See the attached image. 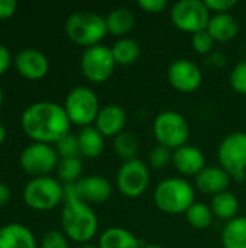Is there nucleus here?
<instances>
[{
	"mask_svg": "<svg viewBox=\"0 0 246 248\" xmlns=\"http://www.w3.org/2000/svg\"><path fill=\"white\" fill-rule=\"evenodd\" d=\"M20 125L26 137L33 142L57 144L62 137L70 134L71 122L62 105L55 102H36L28 106L22 116Z\"/></svg>",
	"mask_w": 246,
	"mask_h": 248,
	"instance_id": "obj_1",
	"label": "nucleus"
},
{
	"mask_svg": "<svg viewBox=\"0 0 246 248\" xmlns=\"http://www.w3.org/2000/svg\"><path fill=\"white\" fill-rule=\"evenodd\" d=\"M61 225L67 238L78 244H88L99 230L97 215L88 203L83 202L77 196L72 185L65 186Z\"/></svg>",
	"mask_w": 246,
	"mask_h": 248,
	"instance_id": "obj_2",
	"label": "nucleus"
},
{
	"mask_svg": "<svg viewBox=\"0 0 246 248\" xmlns=\"http://www.w3.org/2000/svg\"><path fill=\"white\" fill-rule=\"evenodd\" d=\"M196 190L183 177H168L159 182L154 190L155 206L168 215L186 214V211L196 202Z\"/></svg>",
	"mask_w": 246,
	"mask_h": 248,
	"instance_id": "obj_3",
	"label": "nucleus"
},
{
	"mask_svg": "<svg viewBox=\"0 0 246 248\" xmlns=\"http://www.w3.org/2000/svg\"><path fill=\"white\" fill-rule=\"evenodd\" d=\"M65 33L74 44L80 46L99 45L109 33L106 26V17L94 12H75L68 16L65 22Z\"/></svg>",
	"mask_w": 246,
	"mask_h": 248,
	"instance_id": "obj_4",
	"label": "nucleus"
},
{
	"mask_svg": "<svg viewBox=\"0 0 246 248\" xmlns=\"http://www.w3.org/2000/svg\"><path fill=\"white\" fill-rule=\"evenodd\" d=\"M65 186L51 176L35 177L29 180L23 189V201L25 203L38 212H46L57 208L61 202H64Z\"/></svg>",
	"mask_w": 246,
	"mask_h": 248,
	"instance_id": "obj_5",
	"label": "nucleus"
},
{
	"mask_svg": "<svg viewBox=\"0 0 246 248\" xmlns=\"http://www.w3.org/2000/svg\"><path fill=\"white\" fill-rule=\"evenodd\" d=\"M154 135L159 145L171 151L187 144L190 137V125L184 115L175 110H162L154 119Z\"/></svg>",
	"mask_w": 246,
	"mask_h": 248,
	"instance_id": "obj_6",
	"label": "nucleus"
},
{
	"mask_svg": "<svg viewBox=\"0 0 246 248\" xmlns=\"http://www.w3.org/2000/svg\"><path fill=\"white\" fill-rule=\"evenodd\" d=\"M62 106L70 122L81 128L93 125L101 108L97 94L86 86H77L70 90Z\"/></svg>",
	"mask_w": 246,
	"mask_h": 248,
	"instance_id": "obj_7",
	"label": "nucleus"
},
{
	"mask_svg": "<svg viewBox=\"0 0 246 248\" xmlns=\"http://www.w3.org/2000/svg\"><path fill=\"white\" fill-rule=\"evenodd\" d=\"M217 160L232 179L242 180L246 170V132L226 135L217 148Z\"/></svg>",
	"mask_w": 246,
	"mask_h": 248,
	"instance_id": "obj_8",
	"label": "nucleus"
},
{
	"mask_svg": "<svg viewBox=\"0 0 246 248\" xmlns=\"http://www.w3.org/2000/svg\"><path fill=\"white\" fill-rule=\"evenodd\" d=\"M170 17L177 29L193 35L207 28L212 13L202 0H180L171 7Z\"/></svg>",
	"mask_w": 246,
	"mask_h": 248,
	"instance_id": "obj_9",
	"label": "nucleus"
},
{
	"mask_svg": "<svg viewBox=\"0 0 246 248\" xmlns=\"http://www.w3.org/2000/svg\"><path fill=\"white\" fill-rule=\"evenodd\" d=\"M115 67L116 61L112 55L110 46H106L103 44L86 48L81 54V73L88 81L94 84H101L107 81L112 77Z\"/></svg>",
	"mask_w": 246,
	"mask_h": 248,
	"instance_id": "obj_10",
	"label": "nucleus"
},
{
	"mask_svg": "<svg viewBox=\"0 0 246 248\" xmlns=\"http://www.w3.org/2000/svg\"><path fill=\"white\" fill-rule=\"evenodd\" d=\"M19 163L22 170L35 179L49 176L58 167L59 157L52 145L32 142L20 153Z\"/></svg>",
	"mask_w": 246,
	"mask_h": 248,
	"instance_id": "obj_11",
	"label": "nucleus"
},
{
	"mask_svg": "<svg viewBox=\"0 0 246 248\" xmlns=\"http://www.w3.org/2000/svg\"><path fill=\"white\" fill-rule=\"evenodd\" d=\"M149 180L151 174L146 163L133 158L120 166L116 176V186L123 196L135 199L146 192Z\"/></svg>",
	"mask_w": 246,
	"mask_h": 248,
	"instance_id": "obj_12",
	"label": "nucleus"
},
{
	"mask_svg": "<svg viewBox=\"0 0 246 248\" xmlns=\"http://www.w3.org/2000/svg\"><path fill=\"white\" fill-rule=\"evenodd\" d=\"M167 78L171 87L177 92L193 93L202 86L203 73L194 61L178 58L170 64L167 70Z\"/></svg>",
	"mask_w": 246,
	"mask_h": 248,
	"instance_id": "obj_13",
	"label": "nucleus"
},
{
	"mask_svg": "<svg viewBox=\"0 0 246 248\" xmlns=\"http://www.w3.org/2000/svg\"><path fill=\"white\" fill-rule=\"evenodd\" d=\"M13 65L23 78L30 81L43 78L49 71L48 57L43 52L33 48L19 51L13 58Z\"/></svg>",
	"mask_w": 246,
	"mask_h": 248,
	"instance_id": "obj_14",
	"label": "nucleus"
},
{
	"mask_svg": "<svg viewBox=\"0 0 246 248\" xmlns=\"http://www.w3.org/2000/svg\"><path fill=\"white\" fill-rule=\"evenodd\" d=\"M74 186L77 196L86 203H103L110 199L113 193L112 183L103 176L81 177Z\"/></svg>",
	"mask_w": 246,
	"mask_h": 248,
	"instance_id": "obj_15",
	"label": "nucleus"
},
{
	"mask_svg": "<svg viewBox=\"0 0 246 248\" xmlns=\"http://www.w3.org/2000/svg\"><path fill=\"white\" fill-rule=\"evenodd\" d=\"M173 166L180 174L196 177L206 167V157L199 147L186 144L173 151Z\"/></svg>",
	"mask_w": 246,
	"mask_h": 248,
	"instance_id": "obj_16",
	"label": "nucleus"
},
{
	"mask_svg": "<svg viewBox=\"0 0 246 248\" xmlns=\"http://www.w3.org/2000/svg\"><path fill=\"white\" fill-rule=\"evenodd\" d=\"M126 121H128V116H126L125 109L119 105L109 103L100 108L94 126L104 135V138L106 137L115 138L125 131Z\"/></svg>",
	"mask_w": 246,
	"mask_h": 248,
	"instance_id": "obj_17",
	"label": "nucleus"
},
{
	"mask_svg": "<svg viewBox=\"0 0 246 248\" xmlns=\"http://www.w3.org/2000/svg\"><path fill=\"white\" fill-rule=\"evenodd\" d=\"M231 180L232 177L220 166H206L196 176V187L204 195L215 196L222 192H226L231 185Z\"/></svg>",
	"mask_w": 246,
	"mask_h": 248,
	"instance_id": "obj_18",
	"label": "nucleus"
},
{
	"mask_svg": "<svg viewBox=\"0 0 246 248\" xmlns=\"http://www.w3.org/2000/svg\"><path fill=\"white\" fill-rule=\"evenodd\" d=\"M0 248H36V238L28 227L9 224L0 228Z\"/></svg>",
	"mask_w": 246,
	"mask_h": 248,
	"instance_id": "obj_19",
	"label": "nucleus"
},
{
	"mask_svg": "<svg viewBox=\"0 0 246 248\" xmlns=\"http://www.w3.org/2000/svg\"><path fill=\"white\" fill-rule=\"evenodd\" d=\"M206 31L210 33L215 42H228L238 35L239 23L231 13H216L212 15Z\"/></svg>",
	"mask_w": 246,
	"mask_h": 248,
	"instance_id": "obj_20",
	"label": "nucleus"
},
{
	"mask_svg": "<svg viewBox=\"0 0 246 248\" xmlns=\"http://www.w3.org/2000/svg\"><path fill=\"white\" fill-rule=\"evenodd\" d=\"M80 155L86 158H97L104 150V135L94 126H84L77 134Z\"/></svg>",
	"mask_w": 246,
	"mask_h": 248,
	"instance_id": "obj_21",
	"label": "nucleus"
},
{
	"mask_svg": "<svg viewBox=\"0 0 246 248\" xmlns=\"http://www.w3.org/2000/svg\"><path fill=\"white\" fill-rule=\"evenodd\" d=\"M99 248H142V244L129 230L110 227L100 234Z\"/></svg>",
	"mask_w": 246,
	"mask_h": 248,
	"instance_id": "obj_22",
	"label": "nucleus"
},
{
	"mask_svg": "<svg viewBox=\"0 0 246 248\" xmlns=\"http://www.w3.org/2000/svg\"><path fill=\"white\" fill-rule=\"evenodd\" d=\"M106 26L110 35L125 38L135 26V15L128 7H116L106 16Z\"/></svg>",
	"mask_w": 246,
	"mask_h": 248,
	"instance_id": "obj_23",
	"label": "nucleus"
},
{
	"mask_svg": "<svg viewBox=\"0 0 246 248\" xmlns=\"http://www.w3.org/2000/svg\"><path fill=\"white\" fill-rule=\"evenodd\" d=\"M210 209L216 218L223 221H231L236 218V214L239 211V201L235 193L226 190L212 196Z\"/></svg>",
	"mask_w": 246,
	"mask_h": 248,
	"instance_id": "obj_24",
	"label": "nucleus"
},
{
	"mask_svg": "<svg viewBox=\"0 0 246 248\" xmlns=\"http://www.w3.org/2000/svg\"><path fill=\"white\" fill-rule=\"evenodd\" d=\"M223 248H246V217H236L226 222L222 231Z\"/></svg>",
	"mask_w": 246,
	"mask_h": 248,
	"instance_id": "obj_25",
	"label": "nucleus"
},
{
	"mask_svg": "<svg viewBox=\"0 0 246 248\" xmlns=\"http://www.w3.org/2000/svg\"><path fill=\"white\" fill-rule=\"evenodd\" d=\"M112 55L119 65H130L136 62L141 57V46L139 44L132 38H119L112 46H110Z\"/></svg>",
	"mask_w": 246,
	"mask_h": 248,
	"instance_id": "obj_26",
	"label": "nucleus"
},
{
	"mask_svg": "<svg viewBox=\"0 0 246 248\" xmlns=\"http://www.w3.org/2000/svg\"><path fill=\"white\" fill-rule=\"evenodd\" d=\"M186 221L190 227L196 230H206L213 222V212L210 209V205H206L203 202H194L184 214Z\"/></svg>",
	"mask_w": 246,
	"mask_h": 248,
	"instance_id": "obj_27",
	"label": "nucleus"
},
{
	"mask_svg": "<svg viewBox=\"0 0 246 248\" xmlns=\"http://www.w3.org/2000/svg\"><path fill=\"white\" fill-rule=\"evenodd\" d=\"M83 173V161L80 157L72 158H61L57 167L58 180L64 185H75L81 179Z\"/></svg>",
	"mask_w": 246,
	"mask_h": 248,
	"instance_id": "obj_28",
	"label": "nucleus"
},
{
	"mask_svg": "<svg viewBox=\"0 0 246 248\" xmlns=\"http://www.w3.org/2000/svg\"><path fill=\"white\" fill-rule=\"evenodd\" d=\"M138 150H139V141L138 137L132 132L123 131L122 134L113 138V151L125 161L133 160Z\"/></svg>",
	"mask_w": 246,
	"mask_h": 248,
	"instance_id": "obj_29",
	"label": "nucleus"
},
{
	"mask_svg": "<svg viewBox=\"0 0 246 248\" xmlns=\"http://www.w3.org/2000/svg\"><path fill=\"white\" fill-rule=\"evenodd\" d=\"M55 151L61 158H72L80 155V145H78V138L74 134H67L62 137L57 144H55Z\"/></svg>",
	"mask_w": 246,
	"mask_h": 248,
	"instance_id": "obj_30",
	"label": "nucleus"
},
{
	"mask_svg": "<svg viewBox=\"0 0 246 248\" xmlns=\"http://www.w3.org/2000/svg\"><path fill=\"white\" fill-rule=\"evenodd\" d=\"M148 163L154 167V169H165L170 163H173V153L170 148L162 147V145H157L149 151L148 155Z\"/></svg>",
	"mask_w": 246,
	"mask_h": 248,
	"instance_id": "obj_31",
	"label": "nucleus"
},
{
	"mask_svg": "<svg viewBox=\"0 0 246 248\" xmlns=\"http://www.w3.org/2000/svg\"><path fill=\"white\" fill-rule=\"evenodd\" d=\"M229 83H231V87L238 94L246 96V60L239 61L233 67V70L231 71V76H229Z\"/></svg>",
	"mask_w": 246,
	"mask_h": 248,
	"instance_id": "obj_32",
	"label": "nucleus"
},
{
	"mask_svg": "<svg viewBox=\"0 0 246 248\" xmlns=\"http://www.w3.org/2000/svg\"><path fill=\"white\" fill-rule=\"evenodd\" d=\"M191 46L193 49L200 54V55H206L209 54L213 46H215V39L210 36V33L204 29V31H200V32H196L193 33L191 36Z\"/></svg>",
	"mask_w": 246,
	"mask_h": 248,
	"instance_id": "obj_33",
	"label": "nucleus"
},
{
	"mask_svg": "<svg viewBox=\"0 0 246 248\" xmlns=\"http://www.w3.org/2000/svg\"><path fill=\"white\" fill-rule=\"evenodd\" d=\"M41 248H68V238L61 231L57 230L48 231L42 237Z\"/></svg>",
	"mask_w": 246,
	"mask_h": 248,
	"instance_id": "obj_34",
	"label": "nucleus"
},
{
	"mask_svg": "<svg viewBox=\"0 0 246 248\" xmlns=\"http://www.w3.org/2000/svg\"><path fill=\"white\" fill-rule=\"evenodd\" d=\"M207 9L210 13H229L232 9L236 7L238 1L236 0H204Z\"/></svg>",
	"mask_w": 246,
	"mask_h": 248,
	"instance_id": "obj_35",
	"label": "nucleus"
},
{
	"mask_svg": "<svg viewBox=\"0 0 246 248\" xmlns=\"http://www.w3.org/2000/svg\"><path fill=\"white\" fill-rule=\"evenodd\" d=\"M168 1L167 0H139L138 1V6L146 12V13H161L162 10H165Z\"/></svg>",
	"mask_w": 246,
	"mask_h": 248,
	"instance_id": "obj_36",
	"label": "nucleus"
},
{
	"mask_svg": "<svg viewBox=\"0 0 246 248\" xmlns=\"http://www.w3.org/2000/svg\"><path fill=\"white\" fill-rule=\"evenodd\" d=\"M17 3L13 0H0V20L9 19L14 15Z\"/></svg>",
	"mask_w": 246,
	"mask_h": 248,
	"instance_id": "obj_37",
	"label": "nucleus"
},
{
	"mask_svg": "<svg viewBox=\"0 0 246 248\" xmlns=\"http://www.w3.org/2000/svg\"><path fill=\"white\" fill-rule=\"evenodd\" d=\"M12 61H13V58H12L10 51L7 49L6 45L0 44V76H3L9 70Z\"/></svg>",
	"mask_w": 246,
	"mask_h": 248,
	"instance_id": "obj_38",
	"label": "nucleus"
},
{
	"mask_svg": "<svg viewBox=\"0 0 246 248\" xmlns=\"http://www.w3.org/2000/svg\"><path fill=\"white\" fill-rule=\"evenodd\" d=\"M9 199H10V189L4 183H0V206L6 205Z\"/></svg>",
	"mask_w": 246,
	"mask_h": 248,
	"instance_id": "obj_39",
	"label": "nucleus"
},
{
	"mask_svg": "<svg viewBox=\"0 0 246 248\" xmlns=\"http://www.w3.org/2000/svg\"><path fill=\"white\" fill-rule=\"evenodd\" d=\"M6 137H7V131H6V126L0 122V144H3L4 142V140H6Z\"/></svg>",
	"mask_w": 246,
	"mask_h": 248,
	"instance_id": "obj_40",
	"label": "nucleus"
},
{
	"mask_svg": "<svg viewBox=\"0 0 246 248\" xmlns=\"http://www.w3.org/2000/svg\"><path fill=\"white\" fill-rule=\"evenodd\" d=\"M142 248H164L159 244H146V246H142Z\"/></svg>",
	"mask_w": 246,
	"mask_h": 248,
	"instance_id": "obj_41",
	"label": "nucleus"
},
{
	"mask_svg": "<svg viewBox=\"0 0 246 248\" xmlns=\"http://www.w3.org/2000/svg\"><path fill=\"white\" fill-rule=\"evenodd\" d=\"M77 248H99V246H93V244H81L80 247Z\"/></svg>",
	"mask_w": 246,
	"mask_h": 248,
	"instance_id": "obj_42",
	"label": "nucleus"
},
{
	"mask_svg": "<svg viewBox=\"0 0 246 248\" xmlns=\"http://www.w3.org/2000/svg\"><path fill=\"white\" fill-rule=\"evenodd\" d=\"M1 103H3V90L0 87V106H1Z\"/></svg>",
	"mask_w": 246,
	"mask_h": 248,
	"instance_id": "obj_43",
	"label": "nucleus"
}]
</instances>
